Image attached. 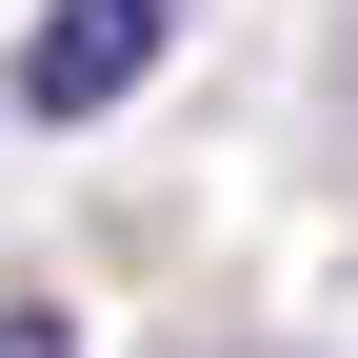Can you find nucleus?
<instances>
[{
  "label": "nucleus",
  "mask_w": 358,
  "mask_h": 358,
  "mask_svg": "<svg viewBox=\"0 0 358 358\" xmlns=\"http://www.w3.org/2000/svg\"><path fill=\"white\" fill-rule=\"evenodd\" d=\"M159 40H179V0H40V40H20V120H120Z\"/></svg>",
  "instance_id": "obj_1"
},
{
  "label": "nucleus",
  "mask_w": 358,
  "mask_h": 358,
  "mask_svg": "<svg viewBox=\"0 0 358 358\" xmlns=\"http://www.w3.org/2000/svg\"><path fill=\"white\" fill-rule=\"evenodd\" d=\"M0 358H80V338H60V319H40V299H0Z\"/></svg>",
  "instance_id": "obj_2"
}]
</instances>
